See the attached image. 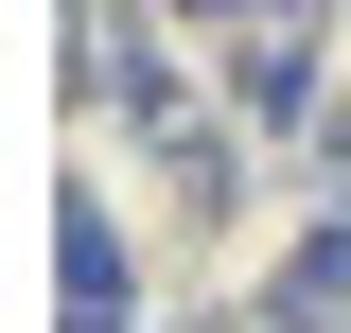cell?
<instances>
[{
    "label": "cell",
    "mask_w": 351,
    "mask_h": 333,
    "mask_svg": "<svg viewBox=\"0 0 351 333\" xmlns=\"http://www.w3.org/2000/svg\"><path fill=\"white\" fill-rule=\"evenodd\" d=\"M141 18H176V0H71V36H141Z\"/></svg>",
    "instance_id": "2"
},
{
    "label": "cell",
    "mask_w": 351,
    "mask_h": 333,
    "mask_svg": "<svg viewBox=\"0 0 351 333\" xmlns=\"http://www.w3.org/2000/svg\"><path fill=\"white\" fill-rule=\"evenodd\" d=\"M299 123L351 140V0H316V71H299Z\"/></svg>",
    "instance_id": "1"
}]
</instances>
